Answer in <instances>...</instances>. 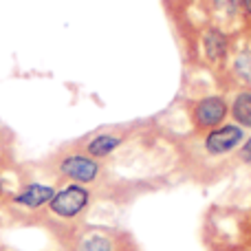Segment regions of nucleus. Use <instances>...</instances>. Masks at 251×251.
<instances>
[{
    "label": "nucleus",
    "instance_id": "nucleus-4",
    "mask_svg": "<svg viewBox=\"0 0 251 251\" xmlns=\"http://www.w3.org/2000/svg\"><path fill=\"white\" fill-rule=\"evenodd\" d=\"M245 141V128L238 124H223L218 128L205 132L203 148L209 156H225L229 152L238 150Z\"/></svg>",
    "mask_w": 251,
    "mask_h": 251
},
{
    "label": "nucleus",
    "instance_id": "nucleus-6",
    "mask_svg": "<svg viewBox=\"0 0 251 251\" xmlns=\"http://www.w3.org/2000/svg\"><path fill=\"white\" fill-rule=\"evenodd\" d=\"M122 143H124L122 134L100 132V134H95L93 139H88L86 146H84V152H86L88 156H93V159L100 161V159H106V156H110L119 146H122Z\"/></svg>",
    "mask_w": 251,
    "mask_h": 251
},
{
    "label": "nucleus",
    "instance_id": "nucleus-11",
    "mask_svg": "<svg viewBox=\"0 0 251 251\" xmlns=\"http://www.w3.org/2000/svg\"><path fill=\"white\" fill-rule=\"evenodd\" d=\"M238 159L243 161V163L251 165V137H247L243 141V146L238 148Z\"/></svg>",
    "mask_w": 251,
    "mask_h": 251
},
{
    "label": "nucleus",
    "instance_id": "nucleus-13",
    "mask_svg": "<svg viewBox=\"0 0 251 251\" xmlns=\"http://www.w3.org/2000/svg\"><path fill=\"white\" fill-rule=\"evenodd\" d=\"M4 192H7V185H4V178L0 176V196H2Z\"/></svg>",
    "mask_w": 251,
    "mask_h": 251
},
{
    "label": "nucleus",
    "instance_id": "nucleus-7",
    "mask_svg": "<svg viewBox=\"0 0 251 251\" xmlns=\"http://www.w3.org/2000/svg\"><path fill=\"white\" fill-rule=\"evenodd\" d=\"M203 51L209 62L225 60L227 51H229V38H227V33H223L221 29H207L203 35Z\"/></svg>",
    "mask_w": 251,
    "mask_h": 251
},
{
    "label": "nucleus",
    "instance_id": "nucleus-10",
    "mask_svg": "<svg viewBox=\"0 0 251 251\" xmlns=\"http://www.w3.org/2000/svg\"><path fill=\"white\" fill-rule=\"evenodd\" d=\"M234 69L245 82H251V49L249 51H243L238 57H236Z\"/></svg>",
    "mask_w": 251,
    "mask_h": 251
},
{
    "label": "nucleus",
    "instance_id": "nucleus-1",
    "mask_svg": "<svg viewBox=\"0 0 251 251\" xmlns=\"http://www.w3.org/2000/svg\"><path fill=\"white\" fill-rule=\"evenodd\" d=\"M88 205H91V190L86 185H79V183H69L66 187L55 192V196L47 207L55 218L73 221L86 212Z\"/></svg>",
    "mask_w": 251,
    "mask_h": 251
},
{
    "label": "nucleus",
    "instance_id": "nucleus-12",
    "mask_svg": "<svg viewBox=\"0 0 251 251\" xmlns=\"http://www.w3.org/2000/svg\"><path fill=\"white\" fill-rule=\"evenodd\" d=\"M240 4H243V11L251 16V0H240Z\"/></svg>",
    "mask_w": 251,
    "mask_h": 251
},
{
    "label": "nucleus",
    "instance_id": "nucleus-9",
    "mask_svg": "<svg viewBox=\"0 0 251 251\" xmlns=\"http://www.w3.org/2000/svg\"><path fill=\"white\" fill-rule=\"evenodd\" d=\"M75 251H113V240L104 234H88L77 243Z\"/></svg>",
    "mask_w": 251,
    "mask_h": 251
},
{
    "label": "nucleus",
    "instance_id": "nucleus-5",
    "mask_svg": "<svg viewBox=\"0 0 251 251\" xmlns=\"http://www.w3.org/2000/svg\"><path fill=\"white\" fill-rule=\"evenodd\" d=\"M55 196V187L44 185V183H29L20 192L11 196V203L25 209H40L44 205L51 203V199Z\"/></svg>",
    "mask_w": 251,
    "mask_h": 251
},
{
    "label": "nucleus",
    "instance_id": "nucleus-2",
    "mask_svg": "<svg viewBox=\"0 0 251 251\" xmlns=\"http://www.w3.org/2000/svg\"><path fill=\"white\" fill-rule=\"evenodd\" d=\"M57 172L71 183H79V185H88V183H95L100 176L101 168L100 161L88 156L86 152L79 154V152H71V154L62 156L60 163H57Z\"/></svg>",
    "mask_w": 251,
    "mask_h": 251
},
{
    "label": "nucleus",
    "instance_id": "nucleus-3",
    "mask_svg": "<svg viewBox=\"0 0 251 251\" xmlns=\"http://www.w3.org/2000/svg\"><path fill=\"white\" fill-rule=\"evenodd\" d=\"M227 115H229V104L225 101V97L207 95L194 104V108H192V122H194L196 130L209 132V130L225 124Z\"/></svg>",
    "mask_w": 251,
    "mask_h": 251
},
{
    "label": "nucleus",
    "instance_id": "nucleus-8",
    "mask_svg": "<svg viewBox=\"0 0 251 251\" xmlns=\"http://www.w3.org/2000/svg\"><path fill=\"white\" fill-rule=\"evenodd\" d=\"M231 119L240 128H251V91H240L231 101Z\"/></svg>",
    "mask_w": 251,
    "mask_h": 251
}]
</instances>
